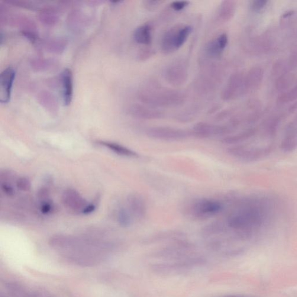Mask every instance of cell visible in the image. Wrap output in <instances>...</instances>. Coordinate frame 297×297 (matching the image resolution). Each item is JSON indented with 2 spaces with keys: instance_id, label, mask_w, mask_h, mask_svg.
I'll return each mask as SVG.
<instances>
[{
  "instance_id": "1",
  "label": "cell",
  "mask_w": 297,
  "mask_h": 297,
  "mask_svg": "<svg viewBox=\"0 0 297 297\" xmlns=\"http://www.w3.org/2000/svg\"><path fill=\"white\" fill-rule=\"evenodd\" d=\"M138 97L144 105L151 108H172L185 102L186 96L176 89L164 88L156 82L144 85L138 92Z\"/></svg>"
},
{
  "instance_id": "2",
  "label": "cell",
  "mask_w": 297,
  "mask_h": 297,
  "mask_svg": "<svg viewBox=\"0 0 297 297\" xmlns=\"http://www.w3.org/2000/svg\"><path fill=\"white\" fill-rule=\"evenodd\" d=\"M192 31V28L189 25H178L170 28L161 40V51L169 55L179 50L186 43Z\"/></svg>"
},
{
  "instance_id": "3",
  "label": "cell",
  "mask_w": 297,
  "mask_h": 297,
  "mask_svg": "<svg viewBox=\"0 0 297 297\" xmlns=\"http://www.w3.org/2000/svg\"><path fill=\"white\" fill-rule=\"evenodd\" d=\"M224 209V205L218 200L210 199H199L190 206L189 211L192 217L205 219L214 217Z\"/></svg>"
},
{
  "instance_id": "4",
  "label": "cell",
  "mask_w": 297,
  "mask_h": 297,
  "mask_svg": "<svg viewBox=\"0 0 297 297\" xmlns=\"http://www.w3.org/2000/svg\"><path fill=\"white\" fill-rule=\"evenodd\" d=\"M234 130V127L229 122L226 124H215L200 122L193 127L191 133L192 136L197 138H208L215 136L227 137Z\"/></svg>"
},
{
  "instance_id": "5",
  "label": "cell",
  "mask_w": 297,
  "mask_h": 297,
  "mask_svg": "<svg viewBox=\"0 0 297 297\" xmlns=\"http://www.w3.org/2000/svg\"><path fill=\"white\" fill-rule=\"evenodd\" d=\"M147 135L154 140L164 141H179L191 136V131L170 127H153L148 129Z\"/></svg>"
},
{
  "instance_id": "6",
  "label": "cell",
  "mask_w": 297,
  "mask_h": 297,
  "mask_svg": "<svg viewBox=\"0 0 297 297\" xmlns=\"http://www.w3.org/2000/svg\"><path fill=\"white\" fill-rule=\"evenodd\" d=\"M246 93L245 74L235 72L229 77L227 85L223 89L221 98L224 101H231Z\"/></svg>"
},
{
  "instance_id": "7",
  "label": "cell",
  "mask_w": 297,
  "mask_h": 297,
  "mask_svg": "<svg viewBox=\"0 0 297 297\" xmlns=\"http://www.w3.org/2000/svg\"><path fill=\"white\" fill-rule=\"evenodd\" d=\"M167 82L173 86H180L188 79V70L186 63L183 60H177L168 66L164 73Z\"/></svg>"
},
{
  "instance_id": "8",
  "label": "cell",
  "mask_w": 297,
  "mask_h": 297,
  "mask_svg": "<svg viewBox=\"0 0 297 297\" xmlns=\"http://www.w3.org/2000/svg\"><path fill=\"white\" fill-rule=\"evenodd\" d=\"M15 70L12 67H6L0 74V102L6 104L10 101Z\"/></svg>"
},
{
  "instance_id": "9",
  "label": "cell",
  "mask_w": 297,
  "mask_h": 297,
  "mask_svg": "<svg viewBox=\"0 0 297 297\" xmlns=\"http://www.w3.org/2000/svg\"><path fill=\"white\" fill-rule=\"evenodd\" d=\"M62 202L64 207L70 211L82 213L89 203L83 198L75 189L64 190L62 195Z\"/></svg>"
},
{
  "instance_id": "10",
  "label": "cell",
  "mask_w": 297,
  "mask_h": 297,
  "mask_svg": "<svg viewBox=\"0 0 297 297\" xmlns=\"http://www.w3.org/2000/svg\"><path fill=\"white\" fill-rule=\"evenodd\" d=\"M228 43V35L226 33L219 34L206 44L205 48L206 56L209 59H219L224 53Z\"/></svg>"
},
{
  "instance_id": "11",
  "label": "cell",
  "mask_w": 297,
  "mask_h": 297,
  "mask_svg": "<svg viewBox=\"0 0 297 297\" xmlns=\"http://www.w3.org/2000/svg\"><path fill=\"white\" fill-rule=\"evenodd\" d=\"M127 208L132 217L142 220L146 217L147 208L146 202L141 195L132 193L127 198Z\"/></svg>"
},
{
  "instance_id": "12",
  "label": "cell",
  "mask_w": 297,
  "mask_h": 297,
  "mask_svg": "<svg viewBox=\"0 0 297 297\" xmlns=\"http://www.w3.org/2000/svg\"><path fill=\"white\" fill-rule=\"evenodd\" d=\"M132 115L138 119L144 120H159L164 117V113L150 106L136 104L132 106Z\"/></svg>"
},
{
  "instance_id": "13",
  "label": "cell",
  "mask_w": 297,
  "mask_h": 297,
  "mask_svg": "<svg viewBox=\"0 0 297 297\" xmlns=\"http://www.w3.org/2000/svg\"><path fill=\"white\" fill-rule=\"evenodd\" d=\"M264 79V70L260 66H254L245 75L246 93L256 91L260 88Z\"/></svg>"
},
{
  "instance_id": "14",
  "label": "cell",
  "mask_w": 297,
  "mask_h": 297,
  "mask_svg": "<svg viewBox=\"0 0 297 297\" xmlns=\"http://www.w3.org/2000/svg\"><path fill=\"white\" fill-rule=\"evenodd\" d=\"M62 87V99L64 105L69 106L72 102L73 95V78L72 71L69 69L63 70L61 74Z\"/></svg>"
},
{
  "instance_id": "15",
  "label": "cell",
  "mask_w": 297,
  "mask_h": 297,
  "mask_svg": "<svg viewBox=\"0 0 297 297\" xmlns=\"http://www.w3.org/2000/svg\"><path fill=\"white\" fill-rule=\"evenodd\" d=\"M237 6V2L233 0L222 1L218 8L216 18L218 23L223 24L230 21L234 17Z\"/></svg>"
},
{
  "instance_id": "16",
  "label": "cell",
  "mask_w": 297,
  "mask_h": 297,
  "mask_svg": "<svg viewBox=\"0 0 297 297\" xmlns=\"http://www.w3.org/2000/svg\"><path fill=\"white\" fill-rule=\"evenodd\" d=\"M257 131V130L256 128H248L238 134L228 135L223 138L221 142L223 144L237 146V145H239L240 144L253 138L256 134Z\"/></svg>"
},
{
  "instance_id": "17",
  "label": "cell",
  "mask_w": 297,
  "mask_h": 297,
  "mask_svg": "<svg viewBox=\"0 0 297 297\" xmlns=\"http://www.w3.org/2000/svg\"><path fill=\"white\" fill-rule=\"evenodd\" d=\"M134 38L136 43L149 46L152 41V28L149 24H144L135 29Z\"/></svg>"
},
{
  "instance_id": "18",
  "label": "cell",
  "mask_w": 297,
  "mask_h": 297,
  "mask_svg": "<svg viewBox=\"0 0 297 297\" xmlns=\"http://www.w3.org/2000/svg\"><path fill=\"white\" fill-rule=\"evenodd\" d=\"M98 144L103 147L108 148V149L119 155V156L129 158H137L139 157L138 154L134 150L117 143H111V142L108 141H99Z\"/></svg>"
},
{
  "instance_id": "19",
  "label": "cell",
  "mask_w": 297,
  "mask_h": 297,
  "mask_svg": "<svg viewBox=\"0 0 297 297\" xmlns=\"http://www.w3.org/2000/svg\"><path fill=\"white\" fill-rule=\"evenodd\" d=\"M294 76L288 72L284 73L279 76L276 82V88L281 93L285 92L293 82Z\"/></svg>"
},
{
  "instance_id": "20",
  "label": "cell",
  "mask_w": 297,
  "mask_h": 297,
  "mask_svg": "<svg viewBox=\"0 0 297 297\" xmlns=\"http://www.w3.org/2000/svg\"><path fill=\"white\" fill-rule=\"evenodd\" d=\"M132 215L127 208L121 207L118 213V220L122 227H128L132 224Z\"/></svg>"
},
{
  "instance_id": "21",
  "label": "cell",
  "mask_w": 297,
  "mask_h": 297,
  "mask_svg": "<svg viewBox=\"0 0 297 297\" xmlns=\"http://www.w3.org/2000/svg\"><path fill=\"white\" fill-rule=\"evenodd\" d=\"M297 99V84L291 90L280 93L277 98V102L279 105H284L289 102L295 101Z\"/></svg>"
},
{
  "instance_id": "22",
  "label": "cell",
  "mask_w": 297,
  "mask_h": 297,
  "mask_svg": "<svg viewBox=\"0 0 297 297\" xmlns=\"http://www.w3.org/2000/svg\"><path fill=\"white\" fill-rule=\"evenodd\" d=\"M162 0H145L143 1L144 6L147 10L150 12L156 11L165 2Z\"/></svg>"
},
{
  "instance_id": "23",
  "label": "cell",
  "mask_w": 297,
  "mask_h": 297,
  "mask_svg": "<svg viewBox=\"0 0 297 297\" xmlns=\"http://www.w3.org/2000/svg\"><path fill=\"white\" fill-rule=\"evenodd\" d=\"M17 188L22 191H28L31 188V182L28 178L21 177L17 180Z\"/></svg>"
},
{
  "instance_id": "24",
  "label": "cell",
  "mask_w": 297,
  "mask_h": 297,
  "mask_svg": "<svg viewBox=\"0 0 297 297\" xmlns=\"http://www.w3.org/2000/svg\"><path fill=\"white\" fill-rule=\"evenodd\" d=\"M267 2V0H255L251 3V9L254 12H260L266 7Z\"/></svg>"
},
{
  "instance_id": "25",
  "label": "cell",
  "mask_w": 297,
  "mask_h": 297,
  "mask_svg": "<svg viewBox=\"0 0 297 297\" xmlns=\"http://www.w3.org/2000/svg\"><path fill=\"white\" fill-rule=\"evenodd\" d=\"M189 2L186 1H174L170 4V7L173 10L177 12L181 11L188 6Z\"/></svg>"
},
{
  "instance_id": "26",
  "label": "cell",
  "mask_w": 297,
  "mask_h": 297,
  "mask_svg": "<svg viewBox=\"0 0 297 297\" xmlns=\"http://www.w3.org/2000/svg\"><path fill=\"white\" fill-rule=\"evenodd\" d=\"M154 51L151 48H144L141 51L139 55V59L142 61H145L150 59V58L154 55Z\"/></svg>"
},
{
  "instance_id": "27",
  "label": "cell",
  "mask_w": 297,
  "mask_h": 297,
  "mask_svg": "<svg viewBox=\"0 0 297 297\" xmlns=\"http://www.w3.org/2000/svg\"><path fill=\"white\" fill-rule=\"evenodd\" d=\"M1 189L6 196H12L14 195L15 190L14 188L7 183L4 182L1 184Z\"/></svg>"
},
{
  "instance_id": "28",
  "label": "cell",
  "mask_w": 297,
  "mask_h": 297,
  "mask_svg": "<svg viewBox=\"0 0 297 297\" xmlns=\"http://www.w3.org/2000/svg\"><path fill=\"white\" fill-rule=\"evenodd\" d=\"M289 62L287 64L290 69L296 68L297 67V50L295 51L289 58Z\"/></svg>"
},
{
  "instance_id": "29",
  "label": "cell",
  "mask_w": 297,
  "mask_h": 297,
  "mask_svg": "<svg viewBox=\"0 0 297 297\" xmlns=\"http://www.w3.org/2000/svg\"><path fill=\"white\" fill-rule=\"evenodd\" d=\"M52 209H53V205H52L50 200L42 203L41 211L44 214H47L51 212Z\"/></svg>"
},
{
  "instance_id": "30",
  "label": "cell",
  "mask_w": 297,
  "mask_h": 297,
  "mask_svg": "<svg viewBox=\"0 0 297 297\" xmlns=\"http://www.w3.org/2000/svg\"><path fill=\"white\" fill-rule=\"evenodd\" d=\"M96 205L95 203H89L83 212V214H89L95 211Z\"/></svg>"
},
{
  "instance_id": "31",
  "label": "cell",
  "mask_w": 297,
  "mask_h": 297,
  "mask_svg": "<svg viewBox=\"0 0 297 297\" xmlns=\"http://www.w3.org/2000/svg\"><path fill=\"white\" fill-rule=\"evenodd\" d=\"M294 14H295V11H294L293 10H290V11H287L285 13H284V14L282 15V17H281V18H282V19L288 18L290 17H292V16Z\"/></svg>"
},
{
  "instance_id": "32",
  "label": "cell",
  "mask_w": 297,
  "mask_h": 297,
  "mask_svg": "<svg viewBox=\"0 0 297 297\" xmlns=\"http://www.w3.org/2000/svg\"><path fill=\"white\" fill-rule=\"evenodd\" d=\"M297 110V101L294 103L293 105L290 106L289 109V112L290 114H293V113L296 112Z\"/></svg>"
}]
</instances>
